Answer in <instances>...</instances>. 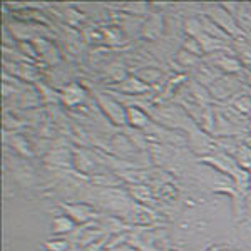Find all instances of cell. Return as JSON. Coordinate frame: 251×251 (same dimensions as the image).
I'll use <instances>...</instances> for the list:
<instances>
[{"instance_id":"6da1fadb","label":"cell","mask_w":251,"mask_h":251,"mask_svg":"<svg viewBox=\"0 0 251 251\" xmlns=\"http://www.w3.org/2000/svg\"><path fill=\"white\" fill-rule=\"evenodd\" d=\"M102 100V104H104V109H106V112L109 116L112 117V119L116 121V123H123L124 121V112H123V109H121L117 104H114L112 100H109V99H100Z\"/></svg>"},{"instance_id":"7a4b0ae2","label":"cell","mask_w":251,"mask_h":251,"mask_svg":"<svg viewBox=\"0 0 251 251\" xmlns=\"http://www.w3.org/2000/svg\"><path fill=\"white\" fill-rule=\"evenodd\" d=\"M62 99L66 100L67 104H77L80 99H82V91L77 87V86H69L64 89L62 92Z\"/></svg>"},{"instance_id":"3957f363","label":"cell","mask_w":251,"mask_h":251,"mask_svg":"<svg viewBox=\"0 0 251 251\" xmlns=\"http://www.w3.org/2000/svg\"><path fill=\"white\" fill-rule=\"evenodd\" d=\"M127 119H129V123L131 124H134V126H143L146 123V116H144V112H141L139 109H136V107H132V109H129V112H127Z\"/></svg>"},{"instance_id":"277c9868","label":"cell","mask_w":251,"mask_h":251,"mask_svg":"<svg viewBox=\"0 0 251 251\" xmlns=\"http://www.w3.org/2000/svg\"><path fill=\"white\" fill-rule=\"evenodd\" d=\"M72 228V223L66 220V218H57V220L54 221V231H67V229Z\"/></svg>"},{"instance_id":"5b68a950","label":"cell","mask_w":251,"mask_h":251,"mask_svg":"<svg viewBox=\"0 0 251 251\" xmlns=\"http://www.w3.org/2000/svg\"><path fill=\"white\" fill-rule=\"evenodd\" d=\"M49 246H54V251H62L64 248H66V243H55V245H49Z\"/></svg>"},{"instance_id":"8992f818","label":"cell","mask_w":251,"mask_h":251,"mask_svg":"<svg viewBox=\"0 0 251 251\" xmlns=\"http://www.w3.org/2000/svg\"><path fill=\"white\" fill-rule=\"evenodd\" d=\"M213 251H218V250H213Z\"/></svg>"}]
</instances>
